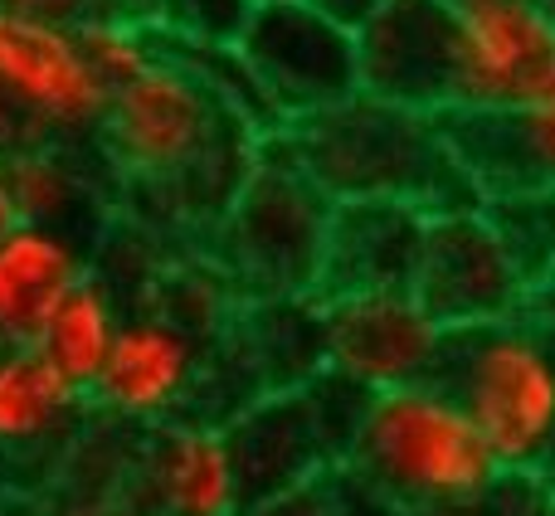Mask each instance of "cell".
<instances>
[{
    "mask_svg": "<svg viewBox=\"0 0 555 516\" xmlns=\"http://www.w3.org/2000/svg\"><path fill=\"white\" fill-rule=\"evenodd\" d=\"M98 15H122V20H146L152 25L156 0H98Z\"/></svg>",
    "mask_w": 555,
    "mask_h": 516,
    "instance_id": "cell-32",
    "label": "cell"
},
{
    "mask_svg": "<svg viewBox=\"0 0 555 516\" xmlns=\"http://www.w3.org/2000/svg\"><path fill=\"white\" fill-rule=\"evenodd\" d=\"M302 390H307V400H312V414H317V429H322L326 453H332V463H341L346 449H351V439H356V429H361V420H365L371 390L356 385V380H346V375H336V371L312 375Z\"/></svg>",
    "mask_w": 555,
    "mask_h": 516,
    "instance_id": "cell-25",
    "label": "cell"
},
{
    "mask_svg": "<svg viewBox=\"0 0 555 516\" xmlns=\"http://www.w3.org/2000/svg\"><path fill=\"white\" fill-rule=\"evenodd\" d=\"M527 312H531V322L541 326V336H546L551 351H555V283H551V287H541V293L531 297Z\"/></svg>",
    "mask_w": 555,
    "mask_h": 516,
    "instance_id": "cell-30",
    "label": "cell"
},
{
    "mask_svg": "<svg viewBox=\"0 0 555 516\" xmlns=\"http://www.w3.org/2000/svg\"><path fill=\"white\" fill-rule=\"evenodd\" d=\"M336 468H351L400 507L424 516L488 482L502 463L492 459L468 410L439 380H420L371 395L361 429Z\"/></svg>",
    "mask_w": 555,
    "mask_h": 516,
    "instance_id": "cell-3",
    "label": "cell"
},
{
    "mask_svg": "<svg viewBox=\"0 0 555 516\" xmlns=\"http://www.w3.org/2000/svg\"><path fill=\"white\" fill-rule=\"evenodd\" d=\"M0 488H5V478H0Z\"/></svg>",
    "mask_w": 555,
    "mask_h": 516,
    "instance_id": "cell-37",
    "label": "cell"
},
{
    "mask_svg": "<svg viewBox=\"0 0 555 516\" xmlns=\"http://www.w3.org/2000/svg\"><path fill=\"white\" fill-rule=\"evenodd\" d=\"M122 317H127V302L103 273H88L64 302L54 307V317L44 322L39 332V351L59 365L74 385L93 390L98 375H103L107 356H113V341L122 332Z\"/></svg>",
    "mask_w": 555,
    "mask_h": 516,
    "instance_id": "cell-20",
    "label": "cell"
},
{
    "mask_svg": "<svg viewBox=\"0 0 555 516\" xmlns=\"http://www.w3.org/2000/svg\"><path fill=\"white\" fill-rule=\"evenodd\" d=\"M39 516H146L132 498H117V502H98V507H78V512H59V507H44Z\"/></svg>",
    "mask_w": 555,
    "mask_h": 516,
    "instance_id": "cell-31",
    "label": "cell"
},
{
    "mask_svg": "<svg viewBox=\"0 0 555 516\" xmlns=\"http://www.w3.org/2000/svg\"><path fill=\"white\" fill-rule=\"evenodd\" d=\"M83 35V49L93 59V68L103 74L107 88L137 78L156 54H162V35L146 20H122V15H93L78 25Z\"/></svg>",
    "mask_w": 555,
    "mask_h": 516,
    "instance_id": "cell-23",
    "label": "cell"
},
{
    "mask_svg": "<svg viewBox=\"0 0 555 516\" xmlns=\"http://www.w3.org/2000/svg\"><path fill=\"white\" fill-rule=\"evenodd\" d=\"M551 78L555 10L546 0H453V107L517 113Z\"/></svg>",
    "mask_w": 555,
    "mask_h": 516,
    "instance_id": "cell-9",
    "label": "cell"
},
{
    "mask_svg": "<svg viewBox=\"0 0 555 516\" xmlns=\"http://www.w3.org/2000/svg\"><path fill=\"white\" fill-rule=\"evenodd\" d=\"M93 273V240L20 220L0 234V346H35L54 307Z\"/></svg>",
    "mask_w": 555,
    "mask_h": 516,
    "instance_id": "cell-17",
    "label": "cell"
},
{
    "mask_svg": "<svg viewBox=\"0 0 555 516\" xmlns=\"http://www.w3.org/2000/svg\"><path fill=\"white\" fill-rule=\"evenodd\" d=\"M5 15H29V20H59V25H83L98 15V0H0Z\"/></svg>",
    "mask_w": 555,
    "mask_h": 516,
    "instance_id": "cell-29",
    "label": "cell"
},
{
    "mask_svg": "<svg viewBox=\"0 0 555 516\" xmlns=\"http://www.w3.org/2000/svg\"><path fill=\"white\" fill-rule=\"evenodd\" d=\"M537 473L546 478V488L555 492V439H551V449H546V459H541V468H537Z\"/></svg>",
    "mask_w": 555,
    "mask_h": 516,
    "instance_id": "cell-35",
    "label": "cell"
},
{
    "mask_svg": "<svg viewBox=\"0 0 555 516\" xmlns=\"http://www.w3.org/2000/svg\"><path fill=\"white\" fill-rule=\"evenodd\" d=\"M5 162L20 220L54 224L98 244V234L122 210L117 176L98 142H29L5 152Z\"/></svg>",
    "mask_w": 555,
    "mask_h": 516,
    "instance_id": "cell-15",
    "label": "cell"
},
{
    "mask_svg": "<svg viewBox=\"0 0 555 516\" xmlns=\"http://www.w3.org/2000/svg\"><path fill=\"white\" fill-rule=\"evenodd\" d=\"M482 215L498 240L507 244L512 263L531 283V293L555 283V185H521L507 195H488Z\"/></svg>",
    "mask_w": 555,
    "mask_h": 516,
    "instance_id": "cell-21",
    "label": "cell"
},
{
    "mask_svg": "<svg viewBox=\"0 0 555 516\" xmlns=\"http://www.w3.org/2000/svg\"><path fill=\"white\" fill-rule=\"evenodd\" d=\"M273 137L332 201H400L429 215L482 205L453 156L443 117L434 113L351 93L346 103L278 127Z\"/></svg>",
    "mask_w": 555,
    "mask_h": 516,
    "instance_id": "cell-2",
    "label": "cell"
},
{
    "mask_svg": "<svg viewBox=\"0 0 555 516\" xmlns=\"http://www.w3.org/2000/svg\"><path fill=\"white\" fill-rule=\"evenodd\" d=\"M244 516H336L332 512V468L322 478L302 482V488H287L278 498H263V502H249Z\"/></svg>",
    "mask_w": 555,
    "mask_h": 516,
    "instance_id": "cell-28",
    "label": "cell"
},
{
    "mask_svg": "<svg viewBox=\"0 0 555 516\" xmlns=\"http://www.w3.org/2000/svg\"><path fill=\"white\" fill-rule=\"evenodd\" d=\"M215 346L220 341L181 326L162 307H127L113 356H107L98 385L88 390L93 414L127 424V429H156L166 420L195 414Z\"/></svg>",
    "mask_w": 555,
    "mask_h": 516,
    "instance_id": "cell-8",
    "label": "cell"
},
{
    "mask_svg": "<svg viewBox=\"0 0 555 516\" xmlns=\"http://www.w3.org/2000/svg\"><path fill=\"white\" fill-rule=\"evenodd\" d=\"M546 5H551V10H555V0H546Z\"/></svg>",
    "mask_w": 555,
    "mask_h": 516,
    "instance_id": "cell-36",
    "label": "cell"
},
{
    "mask_svg": "<svg viewBox=\"0 0 555 516\" xmlns=\"http://www.w3.org/2000/svg\"><path fill=\"white\" fill-rule=\"evenodd\" d=\"M230 341L244 351L249 371L269 390H302L312 375L326 371L322 293L287 297H244L234 312Z\"/></svg>",
    "mask_w": 555,
    "mask_h": 516,
    "instance_id": "cell-19",
    "label": "cell"
},
{
    "mask_svg": "<svg viewBox=\"0 0 555 516\" xmlns=\"http://www.w3.org/2000/svg\"><path fill=\"white\" fill-rule=\"evenodd\" d=\"M234 49L259 83L263 103L273 107L278 127L361 93L356 29L317 0H259Z\"/></svg>",
    "mask_w": 555,
    "mask_h": 516,
    "instance_id": "cell-7",
    "label": "cell"
},
{
    "mask_svg": "<svg viewBox=\"0 0 555 516\" xmlns=\"http://www.w3.org/2000/svg\"><path fill=\"white\" fill-rule=\"evenodd\" d=\"M88 420V390L39 346H0V478L5 468H44L49 482Z\"/></svg>",
    "mask_w": 555,
    "mask_h": 516,
    "instance_id": "cell-14",
    "label": "cell"
},
{
    "mask_svg": "<svg viewBox=\"0 0 555 516\" xmlns=\"http://www.w3.org/2000/svg\"><path fill=\"white\" fill-rule=\"evenodd\" d=\"M521 142V166H527L531 185H555V78L541 88L537 103L512 113Z\"/></svg>",
    "mask_w": 555,
    "mask_h": 516,
    "instance_id": "cell-26",
    "label": "cell"
},
{
    "mask_svg": "<svg viewBox=\"0 0 555 516\" xmlns=\"http://www.w3.org/2000/svg\"><path fill=\"white\" fill-rule=\"evenodd\" d=\"M429 210L400 201H336L317 293H361V287H410L424 254Z\"/></svg>",
    "mask_w": 555,
    "mask_h": 516,
    "instance_id": "cell-16",
    "label": "cell"
},
{
    "mask_svg": "<svg viewBox=\"0 0 555 516\" xmlns=\"http://www.w3.org/2000/svg\"><path fill=\"white\" fill-rule=\"evenodd\" d=\"M93 142L113 166L117 191L132 201V215L152 230L185 234L191 249H201L249 181L263 132L162 39V54L113 88Z\"/></svg>",
    "mask_w": 555,
    "mask_h": 516,
    "instance_id": "cell-1",
    "label": "cell"
},
{
    "mask_svg": "<svg viewBox=\"0 0 555 516\" xmlns=\"http://www.w3.org/2000/svg\"><path fill=\"white\" fill-rule=\"evenodd\" d=\"M224 434H230V449H234V463H240L249 502L278 498V492L302 488V482L322 478L326 468H336L322 443V429H317L307 390L259 395V400H249L224 424Z\"/></svg>",
    "mask_w": 555,
    "mask_h": 516,
    "instance_id": "cell-18",
    "label": "cell"
},
{
    "mask_svg": "<svg viewBox=\"0 0 555 516\" xmlns=\"http://www.w3.org/2000/svg\"><path fill=\"white\" fill-rule=\"evenodd\" d=\"M259 0H156V35L176 49H234Z\"/></svg>",
    "mask_w": 555,
    "mask_h": 516,
    "instance_id": "cell-22",
    "label": "cell"
},
{
    "mask_svg": "<svg viewBox=\"0 0 555 516\" xmlns=\"http://www.w3.org/2000/svg\"><path fill=\"white\" fill-rule=\"evenodd\" d=\"M555 492L546 488V478L531 468H498L488 482H478L473 492L429 507L424 516H551Z\"/></svg>",
    "mask_w": 555,
    "mask_h": 516,
    "instance_id": "cell-24",
    "label": "cell"
},
{
    "mask_svg": "<svg viewBox=\"0 0 555 516\" xmlns=\"http://www.w3.org/2000/svg\"><path fill=\"white\" fill-rule=\"evenodd\" d=\"M20 224V210H15V191H10V162L0 152V234H10Z\"/></svg>",
    "mask_w": 555,
    "mask_h": 516,
    "instance_id": "cell-33",
    "label": "cell"
},
{
    "mask_svg": "<svg viewBox=\"0 0 555 516\" xmlns=\"http://www.w3.org/2000/svg\"><path fill=\"white\" fill-rule=\"evenodd\" d=\"M551 516H555V507H551Z\"/></svg>",
    "mask_w": 555,
    "mask_h": 516,
    "instance_id": "cell-38",
    "label": "cell"
},
{
    "mask_svg": "<svg viewBox=\"0 0 555 516\" xmlns=\"http://www.w3.org/2000/svg\"><path fill=\"white\" fill-rule=\"evenodd\" d=\"M132 502L146 516H244L249 492H244L224 424L185 414V420L142 429Z\"/></svg>",
    "mask_w": 555,
    "mask_h": 516,
    "instance_id": "cell-13",
    "label": "cell"
},
{
    "mask_svg": "<svg viewBox=\"0 0 555 516\" xmlns=\"http://www.w3.org/2000/svg\"><path fill=\"white\" fill-rule=\"evenodd\" d=\"M410 287L449 332L521 317L537 297L521 268L512 263L507 244L498 240L492 220L482 215V205L429 215L424 254Z\"/></svg>",
    "mask_w": 555,
    "mask_h": 516,
    "instance_id": "cell-11",
    "label": "cell"
},
{
    "mask_svg": "<svg viewBox=\"0 0 555 516\" xmlns=\"http://www.w3.org/2000/svg\"><path fill=\"white\" fill-rule=\"evenodd\" d=\"M113 88L78 25L0 10V152L29 142H93Z\"/></svg>",
    "mask_w": 555,
    "mask_h": 516,
    "instance_id": "cell-6",
    "label": "cell"
},
{
    "mask_svg": "<svg viewBox=\"0 0 555 516\" xmlns=\"http://www.w3.org/2000/svg\"><path fill=\"white\" fill-rule=\"evenodd\" d=\"M332 210V195L317 191L312 176L269 132L249 181L240 185L230 210L215 220L201 249L220 263V273L230 278L240 297L317 293Z\"/></svg>",
    "mask_w": 555,
    "mask_h": 516,
    "instance_id": "cell-4",
    "label": "cell"
},
{
    "mask_svg": "<svg viewBox=\"0 0 555 516\" xmlns=\"http://www.w3.org/2000/svg\"><path fill=\"white\" fill-rule=\"evenodd\" d=\"M434 380L468 410L502 468H541L555 439V351L531 312L449 332Z\"/></svg>",
    "mask_w": 555,
    "mask_h": 516,
    "instance_id": "cell-5",
    "label": "cell"
},
{
    "mask_svg": "<svg viewBox=\"0 0 555 516\" xmlns=\"http://www.w3.org/2000/svg\"><path fill=\"white\" fill-rule=\"evenodd\" d=\"M317 5H326L336 20H341V25H351V29H356L375 5H380V0H317Z\"/></svg>",
    "mask_w": 555,
    "mask_h": 516,
    "instance_id": "cell-34",
    "label": "cell"
},
{
    "mask_svg": "<svg viewBox=\"0 0 555 516\" xmlns=\"http://www.w3.org/2000/svg\"><path fill=\"white\" fill-rule=\"evenodd\" d=\"M361 93L443 117L453 107V0H380L356 25Z\"/></svg>",
    "mask_w": 555,
    "mask_h": 516,
    "instance_id": "cell-12",
    "label": "cell"
},
{
    "mask_svg": "<svg viewBox=\"0 0 555 516\" xmlns=\"http://www.w3.org/2000/svg\"><path fill=\"white\" fill-rule=\"evenodd\" d=\"M326 371L365 385L400 390L434 380L449 326L420 302L414 287H361V293L322 297Z\"/></svg>",
    "mask_w": 555,
    "mask_h": 516,
    "instance_id": "cell-10",
    "label": "cell"
},
{
    "mask_svg": "<svg viewBox=\"0 0 555 516\" xmlns=\"http://www.w3.org/2000/svg\"><path fill=\"white\" fill-rule=\"evenodd\" d=\"M332 512L336 516H414L410 507H400L390 492L356 478L351 468H332Z\"/></svg>",
    "mask_w": 555,
    "mask_h": 516,
    "instance_id": "cell-27",
    "label": "cell"
}]
</instances>
